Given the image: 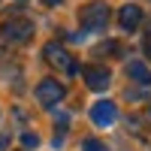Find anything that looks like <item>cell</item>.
Masks as SVG:
<instances>
[{"instance_id": "1", "label": "cell", "mask_w": 151, "mask_h": 151, "mask_svg": "<svg viewBox=\"0 0 151 151\" xmlns=\"http://www.w3.org/2000/svg\"><path fill=\"white\" fill-rule=\"evenodd\" d=\"M79 24L85 30H103L109 24V3L103 0H91L79 9Z\"/></svg>"}, {"instance_id": "2", "label": "cell", "mask_w": 151, "mask_h": 151, "mask_svg": "<svg viewBox=\"0 0 151 151\" xmlns=\"http://www.w3.org/2000/svg\"><path fill=\"white\" fill-rule=\"evenodd\" d=\"M30 36H33V24L27 18H9L0 24V40L3 42L21 45V42H30Z\"/></svg>"}, {"instance_id": "3", "label": "cell", "mask_w": 151, "mask_h": 151, "mask_svg": "<svg viewBox=\"0 0 151 151\" xmlns=\"http://www.w3.org/2000/svg\"><path fill=\"white\" fill-rule=\"evenodd\" d=\"M42 58H45L52 67L64 70V73H76V70H79V67H76V60H73V55H70V52H67V48L60 45V42H45Z\"/></svg>"}, {"instance_id": "4", "label": "cell", "mask_w": 151, "mask_h": 151, "mask_svg": "<svg viewBox=\"0 0 151 151\" xmlns=\"http://www.w3.org/2000/svg\"><path fill=\"white\" fill-rule=\"evenodd\" d=\"M64 94H67V88L60 85L58 79H42L40 85H36V100L45 106V109H52V106H58L60 100H64Z\"/></svg>"}, {"instance_id": "5", "label": "cell", "mask_w": 151, "mask_h": 151, "mask_svg": "<svg viewBox=\"0 0 151 151\" xmlns=\"http://www.w3.org/2000/svg\"><path fill=\"white\" fill-rule=\"evenodd\" d=\"M82 79H85V85L91 91H106L112 85V73L103 64H88V67H82Z\"/></svg>"}, {"instance_id": "6", "label": "cell", "mask_w": 151, "mask_h": 151, "mask_svg": "<svg viewBox=\"0 0 151 151\" xmlns=\"http://www.w3.org/2000/svg\"><path fill=\"white\" fill-rule=\"evenodd\" d=\"M115 118H118V109H115V103H112V100H100V103H94V109H91V121L97 124V127H112V124H115Z\"/></svg>"}, {"instance_id": "7", "label": "cell", "mask_w": 151, "mask_h": 151, "mask_svg": "<svg viewBox=\"0 0 151 151\" xmlns=\"http://www.w3.org/2000/svg\"><path fill=\"white\" fill-rule=\"evenodd\" d=\"M118 24H121V30H136V27L142 24V9L136 6V3L121 6V12H118Z\"/></svg>"}, {"instance_id": "8", "label": "cell", "mask_w": 151, "mask_h": 151, "mask_svg": "<svg viewBox=\"0 0 151 151\" xmlns=\"http://www.w3.org/2000/svg\"><path fill=\"white\" fill-rule=\"evenodd\" d=\"M127 76L133 82H139V85H148L151 82V73H148V67L142 64V60H130V64H127Z\"/></svg>"}, {"instance_id": "9", "label": "cell", "mask_w": 151, "mask_h": 151, "mask_svg": "<svg viewBox=\"0 0 151 151\" xmlns=\"http://www.w3.org/2000/svg\"><path fill=\"white\" fill-rule=\"evenodd\" d=\"M94 55H97V58H121V42L109 40V42H103V45H97Z\"/></svg>"}, {"instance_id": "10", "label": "cell", "mask_w": 151, "mask_h": 151, "mask_svg": "<svg viewBox=\"0 0 151 151\" xmlns=\"http://www.w3.org/2000/svg\"><path fill=\"white\" fill-rule=\"evenodd\" d=\"M82 151H109V148H106V142H100V139H94V136H91V139L82 142Z\"/></svg>"}, {"instance_id": "11", "label": "cell", "mask_w": 151, "mask_h": 151, "mask_svg": "<svg viewBox=\"0 0 151 151\" xmlns=\"http://www.w3.org/2000/svg\"><path fill=\"white\" fill-rule=\"evenodd\" d=\"M21 145L24 148H36V145H40V136H36V133H24L21 136Z\"/></svg>"}, {"instance_id": "12", "label": "cell", "mask_w": 151, "mask_h": 151, "mask_svg": "<svg viewBox=\"0 0 151 151\" xmlns=\"http://www.w3.org/2000/svg\"><path fill=\"white\" fill-rule=\"evenodd\" d=\"M9 148V133H0V151Z\"/></svg>"}, {"instance_id": "13", "label": "cell", "mask_w": 151, "mask_h": 151, "mask_svg": "<svg viewBox=\"0 0 151 151\" xmlns=\"http://www.w3.org/2000/svg\"><path fill=\"white\" fill-rule=\"evenodd\" d=\"M42 3H45V6H60L64 0H42Z\"/></svg>"}]
</instances>
